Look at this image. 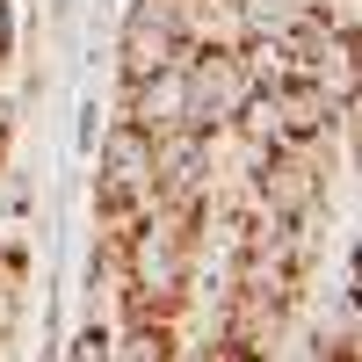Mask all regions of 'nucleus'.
Segmentation results:
<instances>
[{
	"label": "nucleus",
	"mask_w": 362,
	"mask_h": 362,
	"mask_svg": "<svg viewBox=\"0 0 362 362\" xmlns=\"http://www.w3.org/2000/svg\"><path fill=\"white\" fill-rule=\"evenodd\" d=\"M87 160H95V232L131 239L138 218L153 210V131H138L131 116H109Z\"/></svg>",
	"instance_id": "f257e3e1"
},
{
	"label": "nucleus",
	"mask_w": 362,
	"mask_h": 362,
	"mask_svg": "<svg viewBox=\"0 0 362 362\" xmlns=\"http://www.w3.org/2000/svg\"><path fill=\"white\" fill-rule=\"evenodd\" d=\"M181 131H232L254 95V58L239 37H196L181 51Z\"/></svg>",
	"instance_id": "f03ea898"
},
{
	"label": "nucleus",
	"mask_w": 362,
	"mask_h": 362,
	"mask_svg": "<svg viewBox=\"0 0 362 362\" xmlns=\"http://www.w3.org/2000/svg\"><path fill=\"white\" fill-rule=\"evenodd\" d=\"M181 51H189V37H174V29L145 22V15H124V22H116V37H109V66H116V87L167 73Z\"/></svg>",
	"instance_id": "7ed1b4c3"
},
{
	"label": "nucleus",
	"mask_w": 362,
	"mask_h": 362,
	"mask_svg": "<svg viewBox=\"0 0 362 362\" xmlns=\"http://www.w3.org/2000/svg\"><path fill=\"white\" fill-rule=\"evenodd\" d=\"M181 66V58H174ZM153 73V80H131V87H116V116H131L138 131H174L181 124V73Z\"/></svg>",
	"instance_id": "20e7f679"
},
{
	"label": "nucleus",
	"mask_w": 362,
	"mask_h": 362,
	"mask_svg": "<svg viewBox=\"0 0 362 362\" xmlns=\"http://www.w3.org/2000/svg\"><path fill=\"white\" fill-rule=\"evenodd\" d=\"M312 8H319V0H232V29H239V37H268V44H283Z\"/></svg>",
	"instance_id": "39448f33"
},
{
	"label": "nucleus",
	"mask_w": 362,
	"mask_h": 362,
	"mask_svg": "<svg viewBox=\"0 0 362 362\" xmlns=\"http://www.w3.org/2000/svg\"><path fill=\"white\" fill-rule=\"evenodd\" d=\"M15 51H22V8H15V0H0V80H8Z\"/></svg>",
	"instance_id": "423d86ee"
},
{
	"label": "nucleus",
	"mask_w": 362,
	"mask_h": 362,
	"mask_svg": "<svg viewBox=\"0 0 362 362\" xmlns=\"http://www.w3.org/2000/svg\"><path fill=\"white\" fill-rule=\"evenodd\" d=\"M102 124H109V116H102V102H95V95H80V116H73V145H80V153H95Z\"/></svg>",
	"instance_id": "0eeeda50"
}]
</instances>
